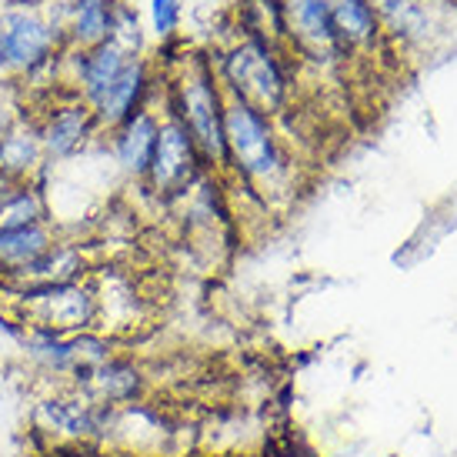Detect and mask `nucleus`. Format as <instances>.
Segmentation results:
<instances>
[{
	"instance_id": "obj_1",
	"label": "nucleus",
	"mask_w": 457,
	"mask_h": 457,
	"mask_svg": "<svg viewBox=\"0 0 457 457\" xmlns=\"http://www.w3.org/2000/svg\"><path fill=\"white\" fill-rule=\"evenodd\" d=\"M224 107L228 94L204 57H187L167 77V111L178 117L194 137L207 167L228 164V137H224Z\"/></svg>"
},
{
	"instance_id": "obj_2",
	"label": "nucleus",
	"mask_w": 457,
	"mask_h": 457,
	"mask_svg": "<svg viewBox=\"0 0 457 457\" xmlns=\"http://www.w3.org/2000/svg\"><path fill=\"white\" fill-rule=\"evenodd\" d=\"M11 307V324L54 334H80L101 330V304L94 280H67V284H37V287H0Z\"/></svg>"
},
{
	"instance_id": "obj_3",
	"label": "nucleus",
	"mask_w": 457,
	"mask_h": 457,
	"mask_svg": "<svg viewBox=\"0 0 457 457\" xmlns=\"http://www.w3.org/2000/svg\"><path fill=\"white\" fill-rule=\"evenodd\" d=\"M67 51L61 27L54 24L47 4L44 7H0V74L11 80H37L57 74L61 54Z\"/></svg>"
},
{
	"instance_id": "obj_4",
	"label": "nucleus",
	"mask_w": 457,
	"mask_h": 457,
	"mask_svg": "<svg viewBox=\"0 0 457 457\" xmlns=\"http://www.w3.org/2000/svg\"><path fill=\"white\" fill-rule=\"evenodd\" d=\"M224 94L257 107L261 114H278L291 97V77L274 44L257 37H241L220 57Z\"/></svg>"
},
{
	"instance_id": "obj_5",
	"label": "nucleus",
	"mask_w": 457,
	"mask_h": 457,
	"mask_svg": "<svg viewBox=\"0 0 457 457\" xmlns=\"http://www.w3.org/2000/svg\"><path fill=\"white\" fill-rule=\"evenodd\" d=\"M224 137H228V164L247 180L270 184L284 170V154H280L278 130L270 117L261 114L257 107L228 97L224 107Z\"/></svg>"
},
{
	"instance_id": "obj_6",
	"label": "nucleus",
	"mask_w": 457,
	"mask_h": 457,
	"mask_svg": "<svg viewBox=\"0 0 457 457\" xmlns=\"http://www.w3.org/2000/svg\"><path fill=\"white\" fill-rule=\"evenodd\" d=\"M13 337L21 344V354L47 378H64L71 384L80 370L101 364L114 354V341L101 330H80V334H54V330L17 328Z\"/></svg>"
},
{
	"instance_id": "obj_7",
	"label": "nucleus",
	"mask_w": 457,
	"mask_h": 457,
	"mask_svg": "<svg viewBox=\"0 0 457 457\" xmlns=\"http://www.w3.org/2000/svg\"><path fill=\"white\" fill-rule=\"evenodd\" d=\"M111 418H114V407L90 401L87 394L71 387V384H61L57 391L40 397L34 414H30L34 431L47 434L54 441H67V445H84V441L107 437Z\"/></svg>"
},
{
	"instance_id": "obj_8",
	"label": "nucleus",
	"mask_w": 457,
	"mask_h": 457,
	"mask_svg": "<svg viewBox=\"0 0 457 457\" xmlns=\"http://www.w3.org/2000/svg\"><path fill=\"white\" fill-rule=\"evenodd\" d=\"M34 120H37L47 164L74 161L94 144L97 134H104L94 111L64 87H57V94L54 90L47 94V104H44L40 114H34Z\"/></svg>"
},
{
	"instance_id": "obj_9",
	"label": "nucleus",
	"mask_w": 457,
	"mask_h": 457,
	"mask_svg": "<svg viewBox=\"0 0 457 457\" xmlns=\"http://www.w3.org/2000/svg\"><path fill=\"white\" fill-rule=\"evenodd\" d=\"M201 167L204 157L194 137L184 130V124L178 117L161 114V130H157V144H154L151 154V167L144 174V184L151 187V194H157L161 201L178 197V194L197 184Z\"/></svg>"
},
{
	"instance_id": "obj_10",
	"label": "nucleus",
	"mask_w": 457,
	"mask_h": 457,
	"mask_svg": "<svg viewBox=\"0 0 457 457\" xmlns=\"http://www.w3.org/2000/svg\"><path fill=\"white\" fill-rule=\"evenodd\" d=\"M130 57L134 54L117 47L114 40H104L97 47H84V51H64L61 64H57V84L77 94L90 107L104 90L114 84Z\"/></svg>"
},
{
	"instance_id": "obj_11",
	"label": "nucleus",
	"mask_w": 457,
	"mask_h": 457,
	"mask_svg": "<svg viewBox=\"0 0 457 457\" xmlns=\"http://www.w3.org/2000/svg\"><path fill=\"white\" fill-rule=\"evenodd\" d=\"M151 90H154V67L144 54H134L124 71L117 74V80L104 90L97 101L90 104V111L97 117L101 130H114L117 124H124L128 117H134L137 111L151 107Z\"/></svg>"
},
{
	"instance_id": "obj_12",
	"label": "nucleus",
	"mask_w": 457,
	"mask_h": 457,
	"mask_svg": "<svg viewBox=\"0 0 457 457\" xmlns=\"http://www.w3.org/2000/svg\"><path fill=\"white\" fill-rule=\"evenodd\" d=\"M280 21H284V37L291 47L314 61L341 57V44L330 27L328 0H278Z\"/></svg>"
},
{
	"instance_id": "obj_13",
	"label": "nucleus",
	"mask_w": 457,
	"mask_h": 457,
	"mask_svg": "<svg viewBox=\"0 0 457 457\" xmlns=\"http://www.w3.org/2000/svg\"><path fill=\"white\" fill-rule=\"evenodd\" d=\"M71 387L84 391L90 401H97L104 407H130L144 397V370L137 368L134 357L111 354L107 361L94 364V368L80 370Z\"/></svg>"
},
{
	"instance_id": "obj_14",
	"label": "nucleus",
	"mask_w": 457,
	"mask_h": 457,
	"mask_svg": "<svg viewBox=\"0 0 457 457\" xmlns=\"http://www.w3.org/2000/svg\"><path fill=\"white\" fill-rule=\"evenodd\" d=\"M47 154L40 144L34 114L4 117L0 124V174L11 180H40L47 170Z\"/></svg>"
},
{
	"instance_id": "obj_15",
	"label": "nucleus",
	"mask_w": 457,
	"mask_h": 457,
	"mask_svg": "<svg viewBox=\"0 0 457 457\" xmlns=\"http://www.w3.org/2000/svg\"><path fill=\"white\" fill-rule=\"evenodd\" d=\"M47 11L64 34L67 51H84L111 40L114 0H51Z\"/></svg>"
},
{
	"instance_id": "obj_16",
	"label": "nucleus",
	"mask_w": 457,
	"mask_h": 457,
	"mask_svg": "<svg viewBox=\"0 0 457 457\" xmlns=\"http://www.w3.org/2000/svg\"><path fill=\"white\" fill-rule=\"evenodd\" d=\"M90 278V257L77 241L57 237L54 247H47L37 261L27 267L4 274L0 287H37V284H67V280H84Z\"/></svg>"
},
{
	"instance_id": "obj_17",
	"label": "nucleus",
	"mask_w": 457,
	"mask_h": 457,
	"mask_svg": "<svg viewBox=\"0 0 457 457\" xmlns=\"http://www.w3.org/2000/svg\"><path fill=\"white\" fill-rule=\"evenodd\" d=\"M157 130H161V114L144 107L134 117H128L124 124H117L114 130H107L104 137L111 144V157L120 174H128L134 180H144L147 167H151V154L157 144Z\"/></svg>"
},
{
	"instance_id": "obj_18",
	"label": "nucleus",
	"mask_w": 457,
	"mask_h": 457,
	"mask_svg": "<svg viewBox=\"0 0 457 457\" xmlns=\"http://www.w3.org/2000/svg\"><path fill=\"white\" fill-rule=\"evenodd\" d=\"M330 27L341 51H361L381 37V17L370 0H328Z\"/></svg>"
},
{
	"instance_id": "obj_19",
	"label": "nucleus",
	"mask_w": 457,
	"mask_h": 457,
	"mask_svg": "<svg viewBox=\"0 0 457 457\" xmlns=\"http://www.w3.org/2000/svg\"><path fill=\"white\" fill-rule=\"evenodd\" d=\"M57 237H61V234L54 228V220L0 230V278L21 270V267H27L30 261H37L47 247L57 244Z\"/></svg>"
},
{
	"instance_id": "obj_20",
	"label": "nucleus",
	"mask_w": 457,
	"mask_h": 457,
	"mask_svg": "<svg viewBox=\"0 0 457 457\" xmlns=\"http://www.w3.org/2000/svg\"><path fill=\"white\" fill-rule=\"evenodd\" d=\"M44 220H51V201L40 180H17L0 194V230L44 224Z\"/></svg>"
},
{
	"instance_id": "obj_21",
	"label": "nucleus",
	"mask_w": 457,
	"mask_h": 457,
	"mask_svg": "<svg viewBox=\"0 0 457 457\" xmlns=\"http://www.w3.org/2000/svg\"><path fill=\"white\" fill-rule=\"evenodd\" d=\"M111 40L128 54H144V24H140V13L130 7L128 0H114Z\"/></svg>"
},
{
	"instance_id": "obj_22",
	"label": "nucleus",
	"mask_w": 457,
	"mask_h": 457,
	"mask_svg": "<svg viewBox=\"0 0 457 457\" xmlns=\"http://www.w3.org/2000/svg\"><path fill=\"white\" fill-rule=\"evenodd\" d=\"M184 4L180 0H151V30L161 40H170L180 30Z\"/></svg>"
},
{
	"instance_id": "obj_23",
	"label": "nucleus",
	"mask_w": 457,
	"mask_h": 457,
	"mask_svg": "<svg viewBox=\"0 0 457 457\" xmlns=\"http://www.w3.org/2000/svg\"><path fill=\"white\" fill-rule=\"evenodd\" d=\"M4 4H21V7H44L51 0H4Z\"/></svg>"
},
{
	"instance_id": "obj_24",
	"label": "nucleus",
	"mask_w": 457,
	"mask_h": 457,
	"mask_svg": "<svg viewBox=\"0 0 457 457\" xmlns=\"http://www.w3.org/2000/svg\"><path fill=\"white\" fill-rule=\"evenodd\" d=\"M0 351H4V347H0Z\"/></svg>"
},
{
	"instance_id": "obj_25",
	"label": "nucleus",
	"mask_w": 457,
	"mask_h": 457,
	"mask_svg": "<svg viewBox=\"0 0 457 457\" xmlns=\"http://www.w3.org/2000/svg\"><path fill=\"white\" fill-rule=\"evenodd\" d=\"M0 124H4V120H0Z\"/></svg>"
}]
</instances>
